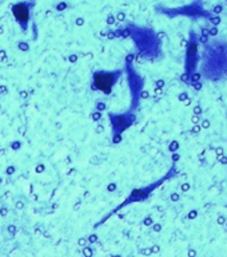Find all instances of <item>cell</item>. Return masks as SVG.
<instances>
[{
	"instance_id": "obj_16",
	"label": "cell",
	"mask_w": 227,
	"mask_h": 257,
	"mask_svg": "<svg viewBox=\"0 0 227 257\" xmlns=\"http://www.w3.org/2000/svg\"><path fill=\"white\" fill-rule=\"evenodd\" d=\"M215 153H217V156L219 157V158H221V157H222L223 154H225V153H223L222 147H217V149H215Z\"/></svg>"
},
{
	"instance_id": "obj_6",
	"label": "cell",
	"mask_w": 227,
	"mask_h": 257,
	"mask_svg": "<svg viewBox=\"0 0 227 257\" xmlns=\"http://www.w3.org/2000/svg\"><path fill=\"white\" fill-rule=\"evenodd\" d=\"M201 78H202V74H201V72H194V74L190 75L188 81L191 82L192 85H194V83H198V82L201 81Z\"/></svg>"
},
{
	"instance_id": "obj_21",
	"label": "cell",
	"mask_w": 227,
	"mask_h": 257,
	"mask_svg": "<svg viewBox=\"0 0 227 257\" xmlns=\"http://www.w3.org/2000/svg\"><path fill=\"white\" fill-rule=\"evenodd\" d=\"M199 119H201L199 117L194 116V117H192V123H194V125H198V122H199Z\"/></svg>"
},
{
	"instance_id": "obj_7",
	"label": "cell",
	"mask_w": 227,
	"mask_h": 257,
	"mask_svg": "<svg viewBox=\"0 0 227 257\" xmlns=\"http://www.w3.org/2000/svg\"><path fill=\"white\" fill-rule=\"evenodd\" d=\"M208 21H210V23H211V24L214 25V27H218V25L221 24V22H222V19H221V16H211V18H210Z\"/></svg>"
},
{
	"instance_id": "obj_13",
	"label": "cell",
	"mask_w": 227,
	"mask_h": 257,
	"mask_svg": "<svg viewBox=\"0 0 227 257\" xmlns=\"http://www.w3.org/2000/svg\"><path fill=\"white\" fill-rule=\"evenodd\" d=\"M177 149H179V143H178V142H172L171 146H170V150L175 151Z\"/></svg>"
},
{
	"instance_id": "obj_12",
	"label": "cell",
	"mask_w": 227,
	"mask_h": 257,
	"mask_svg": "<svg viewBox=\"0 0 227 257\" xmlns=\"http://www.w3.org/2000/svg\"><path fill=\"white\" fill-rule=\"evenodd\" d=\"M198 39L201 43H205V45H208V42H210V38H205V36H199Z\"/></svg>"
},
{
	"instance_id": "obj_24",
	"label": "cell",
	"mask_w": 227,
	"mask_h": 257,
	"mask_svg": "<svg viewBox=\"0 0 227 257\" xmlns=\"http://www.w3.org/2000/svg\"><path fill=\"white\" fill-rule=\"evenodd\" d=\"M225 225H226V227H227V221H226V224H225Z\"/></svg>"
},
{
	"instance_id": "obj_20",
	"label": "cell",
	"mask_w": 227,
	"mask_h": 257,
	"mask_svg": "<svg viewBox=\"0 0 227 257\" xmlns=\"http://www.w3.org/2000/svg\"><path fill=\"white\" fill-rule=\"evenodd\" d=\"M219 162L222 164V165H227V156H222L219 158Z\"/></svg>"
},
{
	"instance_id": "obj_23",
	"label": "cell",
	"mask_w": 227,
	"mask_h": 257,
	"mask_svg": "<svg viewBox=\"0 0 227 257\" xmlns=\"http://www.w3.org/2000/svg\"><path fill=\"white\" fill-rule=\"evenodd\" d=\"M171 198L174 200V201H177V200H179V196H178V194H172Z\"/></svg>"
},
{
	"instance_id": "obj_5",
	"label": "cell",
	"mask_w": 227,
	"mask_h": 257,
	"mask_svg": "<svg viewBox=\"0 0 227 257\" xmlns=\"http://www.w3.org/2000/svg\"><path fill=\"white\" fill-rule=\"evenodd\" d=\"M222 11H223V5L222 4H215L211 8V11H210V14H211V15L219 16V14H221Z\"/></svg>"
},
{
	"instance_id": "obj_22",
	"label": "cell",
	"mask_w": 227,
	"mask_h": 257,
	"mask_svg": "<svg viewBox=\"0 0 227 257\" xmlns=\"http://www.w3.org/2000/svg\"><path fill=\"white\" fill-rule=\"evenodd\" d=\"M188 189H190V185H188V184H183V185H182V190H183V192H186Z\"/></svg>"
},
{
	"instance_id": "obj_18",
	"label": "cell",
	"mask_w": 227,
	"mask_h": 257,
	"mask_svg": "<svg viewBox=\"0 0 227 257\" xmlns=\"http://www.w3.org/2000/svg\"><path fill=\"white\" fill-rule=\"evenodd\" d=\"M192 87H194L195 90H202V83H201V82H198V83H194V85H192Z\"/></svg>"
},
{
	"instance_id": "obj_4",
	"label": "cell",
	"mask_w": 227,
	"mask_h": 257,
	"mask_svg": "<svg viewBox=\"0 0 227 257\" xmlns=\"http://www.w3.org/2000/svg\"><path fill=\"white\" fill-rule=\"evenodd\" d=\"M14 15L18 19V22L25 27L27 22L30 19V11H28V8L24 4H16L14 7Z\"/></svg>"
},
{
	"instance_id": "obj_9",
	"label": "cell",
	"mask_w": 227,
	"mask_h": 257,
	"mask_svg": "<svg viewBox=\"0 0 227 257\" xmlns=\"http://www.w3.org/2000/svg\"><path fill=\"white\" fill-rule=\"evenodd\" d=\"M201 114H202V107H201V106H195V107H194V116L199 117V116H201Z\"/></svg>"
},
{
	"instance_id": "obj_15",
	"label": "cell",
	"mask_w": 227,
	"mask_h": 257,
	"mask_svg": "<svg viewBox=\"0 0 227 257\" xmlns=\"http://www.w3.org/2000/svg\"><path fill=\"white\" fill-rule=\"evenodd\" d=\"M202 130V127H201V125H194V127L191 129L192 133H199V131Z\"/></svg>"
},
{
	"instance_id": "obj_19",
	"label": "cell",
	"mask_w": 227,
	"mask_h": 257,
	"mask_svg": "<svg viewBox=\"0 0 227 257\" xmlns=\"http://www.w3.org/2000/svg\"><path fill=\"white\" fill-rule=\"evenodd\" d=\"M187 99H188V96H187L186 93H182L179 95V101H187Z\"/></svg>"
},
{
	"instance_id": "obj_10",
	"label": "cell",
	"mask_w": 227,
	"mask_h": 257,
	"mask_svg": "<svg viewBox=\"0 0 227 257\" xmlns=\"http://www.w3.org/2000/svg\"><path fill=\"white\" fill-rule=\"evenodd\" d=\"M201 36H205V38H210V32H208V28H206V27H203V28H202V34H201Z\"/></svg>"
},
{
	"instance_id": "obj_11",
	"label": "cell",
	"mask_w": 227,
	"mask_h": 257,
	"mask_svg": "<svg viewBox=\"0 0 227 257\" xmlns=\"http://www.w3.org/2000/svg\"><path fill=\"white\" fill-rule=\"evenodd\" d=\"M217 222H218V225H225V224H226V218H225L223 216H219L218 217Z\"/></svg>"
},
{
	"instance_id": "obj_14",
	"label": "cell",
	"mask_w": 227,
	"mask_h": 257,
	"mask_svg": "<svg viewBox=\"0 0 227 257\" xmlns=\"http://www.w3.org/2000/svg\"><path fill=\"white\" fill-rule=\"evenodd\" d=\"M201 127H202V129H208V127H210V121H208V119H205V121L202 122Z\"/></svg>"
},
{
	"instance_id": "obj_2",
	"label": "cell",
	"mask_w": 227,
	"mask_h": 257,
	"mask_svg": "<svg viewBox=\"0 0 227 257\" xmlns=\"http://www.w3.org/2000/svg\"><path fill=\"white\" fill-rule=\"evenodd\" d=\"M198 52H199V39H198L197 34L191 31L186 51V74L185 75L187 78H190V75L194 74L197 70L198 63H199V54Z\"/></svg>"
},
{
	"instance_id": "obj_1",
	"label": "cell",
	"mask_w": 227,
	"mask_h": 257,
	"mask_svg": "<svg viewBox=\"0 0 227 257\" xmlns=\"http://www.w3.org/2000/svg\"><path fill=\"white\" fill-rule=\"evenodd\" d=\"M208 45L214 54L206 47L203 74L208 81H219L223 78V71L227 69V43L223 41H214L208 42Z\"/></svg>"
},
{
	"instance_id": "obj_17",
	"label": "cell",
	"mask_w": 227,
	"mask_h": 257,
	"mask_svg": "<svg viewBox=\"0 0 227 257\" xmlns=\"http://www.w3.org/2000/svg\"><path fill=\"white\" fill-rule=\"evenodd\" d=\"M198 216V210H191V212L188 213V218H195Z\"/></svg>"
},
{
	"instance_id": "obj_8",
	"label": "cell",
	"mask_w": 227,
	"mask_h": 257,
	"mask_svg": "<svg viewBox=\"0 0 227 257\" xmlns=\"http://www.w3.org/2000/svg\"><path fill=\"white\" fill-rule=\"evenodd\" d=\"M208 32H210V36H217L219 30H218V27H211V28H208Z\"/></svg>"
},
{
	"instance_id": "obj_3",
	"label": "cell",
	"mask_w": 227,
	"mask_h": 257,
	"mask_svg": "<svg viewBox=\"0 0 227 257\" xmlns=\"http://www.w3.org/2000/svg\"><path fill=\"white\" fill-rule=\"evenodd\" d=\"M116 81V75L112 72H96L94 75V85L96 89L104 91V93H110L112 86Z\"/></svg>"
}]
</instances>
